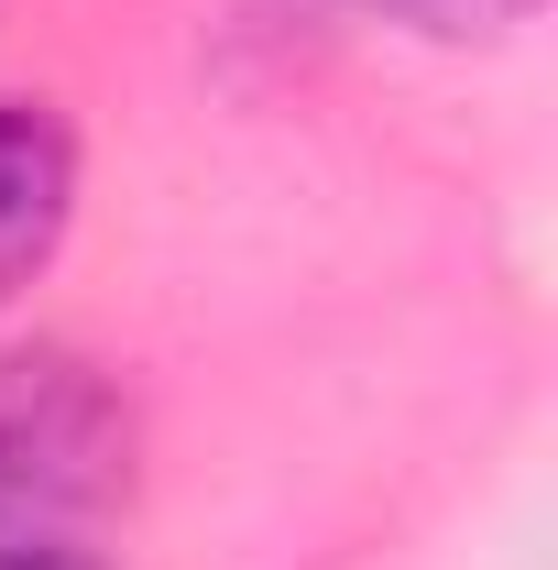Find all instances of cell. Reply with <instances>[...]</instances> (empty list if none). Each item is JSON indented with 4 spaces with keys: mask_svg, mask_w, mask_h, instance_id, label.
<instances>
[{
    "mask_svg": "<svg viewBox=\"0 0 558 570\" xmlns=\"http://www.w3.org/2000/svg\"><path fill=\"white\" fill-rule=\"evenodd\" d=\"M361 11L406 22V33H427V45H492V33H515L537 0H361Z\"/></svg>",
    "mask_w": 558,
    "mask_h": 570,
    "instance_id": "cell-3",
    "label": "cell"
},
{
    "mask_svg": "<svg viewBox=\"0 0 558 570\" xmlns=\"http://www.w3.org/2000/svg\"><path fill=\"white\" fill-rule=\"evenodd\" d=\"M121 395L77 352H11L0 362V549L67 538L88 504L121 494Z\"/></svg>",
    "mask_w": 558,
    "mask_h": 570,
    "instance_id": "cell-1",
    "label": "cell"
},
{
    "mask_svg": "<svg viewBox=\"0 0 558 570\" xmlns=\"http://www.w3.org/2000/svg\"><path fill=\"white\" fill-rule=\"evenodd\" d=\"M0 570H99L77 538H33V549H0Z\"/></svg>",
    "mask_w": 558,
    "mask_h": 570,
    "instance_id": "cell-4",
    "label": "cell"
},
{
    "mask_svg": "<svg viewBox=\"0 0 558 570\" xmlns=\"http://www.w3.org/2000/svg\"><path fill=\"white\" fill-rule=\"evenodd\" d=\"M67 219H77V132L44 99L0 88V307L56 264Z\"/></svg>",
    "mask_w": 558,
    "mask_h": 570,
    "instance_id": "cell-2",
    "label": "cell"
}]
</instances>
